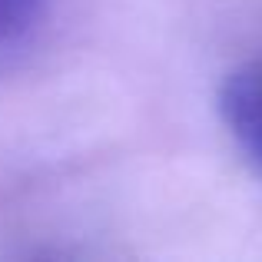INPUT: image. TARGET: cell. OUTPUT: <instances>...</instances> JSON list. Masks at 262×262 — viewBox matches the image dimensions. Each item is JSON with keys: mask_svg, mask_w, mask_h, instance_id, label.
<instances>
[{"mask_svg": "<svg viewBox=\"0 0 262 262\" xmlns=\"http://www.w3.org/2000/svg\"><path fill=\"white\" fill-rule=\"evenodd\" d=\"M219 113L236 146L262 173V57L226 77L219 93Z\"/></svg>", "mask_w": 262, "mask_h": 262, "instance_id": "cell-1", "label": "cell"}, {"mask_svg": "<svg viewBox=\"0 0 262 262\" xmlns=\"http://www.w3.org/2000/svg\"><path fill=\"white\" fill-rule=\"evenodd\" d=\"M50 0H0V57L24 50L47 20Z\"/></svg>", "mask_w": 262, "mask_h": 262, "instance_id": "cell-2", "label": "cell"}]
</instances>
